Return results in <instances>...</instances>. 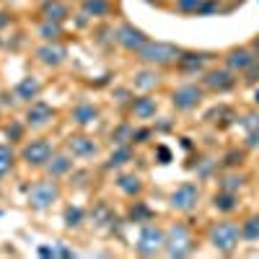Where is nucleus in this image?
I'll list each match as a JSON object with an SVG mask.
<instances>
[{"instance_id": "1", "label": "nucleus", "mask_w": 259, "mask_h": 259, "mask_svg": "<svg viewBox=\"0 0 259 259\" xmlns=\"http://www.w3.org/2000/svg\"><path fill=\"white\" fill-rule=\"evenodd\" d=\"M182 47L168 45V41H145V45L138 50V57L145 65H168L182 57Z\"/></svg>"}, {"instance_id": "2", "label": "nucleus", "mask_w": 259, "mask_h": 259, "mask_svg": "<svg viewBox=\"0 0 259 259\" xmlns=\"http://www.w3.org/2000/svg\"><path fill=\"white\" fill-rule=\"evenodd\" d=\"M210 244L223 251V254H231L236 246H239V239H241V228L236 226L233 221H223V223H215L207 233Z\"/></svg>"}, {"instance_id": "3", "label": "nucleus", "mask_w": 259, "mask_h": 259, "mask_svg": "<svg viewBox=\"0 0 259 259\" xmlns=\"http://www.w3.org/2000/svg\"><path fill=\"white\" fill-rule=\"evenodd\" d=\"M166 254L168 256H189L194 251V239L187 226L182 223H174L168 231H166V244H163Z\"/></svg>"}, {"instance_id": "4", "label": "nucleus", "mask_w": 259, "mask_h": 259, "mask_svg": "<svg viewBox=\"0 0 259 259\" xmlns=\"http://www.w3.org/2000/svg\"><path fill=\"white\" fill-rule=\"evenodd\" d=\"M166 244V231L153 226V223H148L140 228V236H138V244H135V251L140 256H156Z\"/></svg>"}, {"instance_id": "5", "label": "nucleus", "mask_w": 259, "mask_h": 259, "mask_svg": "<svg viewBox=\"0 0 259 259\" xmlns=\"http://www.w3.org/2000/svg\"><path fill=\"white\" fill-rule=\"evenodd\" d=\"M57 200H60V187H57V182H52V179L36 182V184L29 189V205H31L34 210H47V207H52Z\"/></svg>"}, {"instance_id": "6", "label": "nucleus", "mask_w": 259, "mask_h": 259, "mask_svg": "<svg viewBox=\"0 0 259 259\" xmlns=\"http://www.w3.org/2000/svg\"><path fill=\"white\" fill-rule=\"evenodd\" d=\"M197 202H200V187L192 182H184L182 187H177L168 197L171 210H177V212H192L197 207Z\"/></svg>"}, {"instance_id": "7", "label": "nucleus", "mask_w": 259, "mask_h": 259, "mask_svg": "<svg viewBox=\"0 0 259 259\" xmlns=\"http://www.w3.org/2000/svg\"><path fill=\"white\" fill-rule=\"evenodd\" d=\"M55 156V150L50 145V140H31L21 148V158L29 166H47V161Z\"/></svg>"}, {"instance_id": "8", "label": "nucleus", "mask_w": 259, "mask_h": 259, "mask_svg": "<svg viewBox=\"0 0 259 259\" xmlns=\"http://www.w3.org/2000/svg\"><path fill=\"white\" fill-rule=\"evenodd\" d=\"M202 89L200 85H194V83H187V85H179V89L171 94V104L177 106L179 112H189V109H194L200 101H202Z\"/></svg>"}, {"instance_id": "9", "label": "nucleus", "mask_w": 259, "mask_h": 259, "mask_svg": "<svg viewBox=\"0 0 259 259\" xmlns=\"http://www.w3.org/2000/svg\"><path fill=\"white\" fill-rule=\"evenodd\" d=\"M114 41H117V45H122L124 50H130V52H138L148 41V36L140 29H135L133 24H119L117 31H114Z\"/></svg>"}, {"instance_id": "10", "label": "nucleus", "mask_w": 259, "mask_h": 259, "mask_svg": "<svg viewBox=\"0 0 259 259\" xmlns=\"http://www.w3.org/2000/svg\"><path fill=\"white\" fill-rule=\"evenodd\" d=\"M55 119V109L47 101H31L26 109V124L29 127H47Z\"/></svg>"}, {"instance_id": "11", "label": "nucleus", "mask_w": 259, "mask_h": 259, "mask_svg": "<svg viewBox=\"0 0 259 259\" xmlns=\"http://www.w3.org/2000/svg\"><path fill=\"white\" fill-rule=\"evenodd\" d=\"M202 85H205V89H210V91H218V94L231 91L233 85H236L233 70H231V68H228V70H210V73L202 78Z\"/></svg>"}, {"instance_id": "12", "label": "nucleus", "mask_w": 259, "mask_h": 259, "mask_svg": "<svg viewBox=\"0 0 259 259\" xmlns=\"http://www.w3.org/2000/svg\"><path fill=\"white\" fill-rule=\"evenodd\" d=\"M68 150L73 153V158H94L99 153V143L94 138H85V135H75L68 140Z\"/></svg>"}, {"instance_id": "13", "label": "nucleus", "mask_w": 259, "mask_h": 259, "mask_svg": "<svg viewBox=\"0 0 259 259\" xmlns=\"http://www.w3.org/2000/svg\"><path fill=\"white\" fill-rule=\"evenodd\" d=\"M39 91H41V83H39V78L26 75V78H21V80L16 83L13 96H16L18 101H29V104H31V101H36Z\"/></svg>"}, {"instance_id": "14", "label": "nucleus", "mask_w": 259, "mask_h": 259, "mask_svg": "<svg viewBox=\"0 0 259 259\" xmlns=\"http://www.w3.org/2000/svg\"><path fill=\"white\" fill-rule=\"evenodd\" d=\"M65 47H60V45H55V41H47V45H41L39 50H36V57L45 62V65H50V68H57V65H62L65 62Z\"/></svg>"}, {"instance_id": "15", "label": "nucleus", "mask_w": 259, "mask_h": 259, "mask_svg": "<svg viewBox=\"0 0 259 259\" xmlns=\"http://www.w3.org/2000/svg\"><path fill=\"white\" fill-rule=\"evenodd\" d=\"M130 112H133L135 119H153L156 112H158V104L150 96H138V99H133V104H130Z\"/></svg>"}, {"instance_id": "16", "label": "nucleus", "mask_w": 259, "mask_h": 259, "mask_svg": "<svg viewBox=\"0 0 259 259\" xmlns=\"http://www.w3.org/2000/svg\"><path fill=\"white\" fill-rule=\"evenodd\" d=\"M47 174H50V179H60V177H65V174H70L73 171V156H68V153H55L50 161H47Z\"/></svg>"}, {"instance_id": "17", "label": "nucleus", "mask_w": 259, "mask_h": 259, "mask_svg": "<svg viewBox=\"0 0 259 259\" xmlns=\"http://www.w3.org/2000/svg\"><path fill=\"white\" fill-rule=\"evenodd\" d=\"M254 60H256V57H254V55H251V52H249L246 47H239V50H231V52H228V57H226V62H228V68H231L233 73H239V70L244 73V70L249 68V65H251Z\"/></svg>"}, {"instance_id": "18", "label": "nucleus", "mask_w": 259, "mask_h": 259, "mask_svg": "<svg viewBox=\"0 0 259 259\" xmlns=\"http://www.w3.org/2000/svg\"><path fill=\"white\" fill-rule=\"evenodd\" d=\"M99 119V109L94 104H89V101H83V104H78L75 109H73V122H78L80 127H89V124H94Z\"/></svg>"}, {"instance_id": "19", "label": "nucleus", "mask_w": 259, "mask_h": 259, "mask_svg": "<svg viewBox=\"0 0 259 259\" xmlns=\"http://www.w3.org/2000/svg\"><path fill=\"white\" fill-rule=\"evenodd\" d=\"M117 187H119V192L127 194V197H138V194L143 192V182H140V177H135V174H122V177L117 179Z\"/></svg>"}, {"instance_id": "20", "label": "nucleus", "mask_w": 259, "mask_h": 259, "mask_svg": "<svg viewBox=\"0 0 259 259\" xmlns=\"http://www.w3.org/2000/svg\"><path fill=\"white\" fill-rule=\"evenodd\" d=\"M130 161H133V148H130V145H117L112 150L109 161H106V168H119V166H124Z\"/></svg>"}, {"instance_id": "21", "label": "nucleus", "mask_w": 259, "mask_h": 259, "mask_svg": "<svg viewBox=\"0 0 259 259\" xmlns=\"http://www.w3.org/2000/svg\"><path fill=\"white\" fill-rule=\"evenodd\" d=\"M212 207L221 210V212H233L236 207H239V202H236V194H233V192H223V189H221V192L212 197Z\"/></svg>"}, {"instance_id": "22", "label": "nucleus", "mask_w": 259, "mask_h": 259, "mask_svg": "<svg viewBox=\"0 0 259 259\" xmlns=\"http://www.w3.org/2000/svg\"><path fill=\"white\" fill-rule=\"evenodd\" d=\"M158 83H161V75L156 70H140L135 75V89H140V91H150V89H156Z\"/></svg>"}, {"instance_id": "23", "label": "nucleus", "mask_w": 259, "mask_h": 259, "mask_svg": "<svg viewBox=\"0 0 259 259\" xmlns=\"http://www.w3.org/2000/svg\"><path fill=\"white\" fill-rule=\"evenodd\" d=\"M205 60H207V55H197V52H182L179 65H182V70L192 73V70H200L202 65H205Z\"/></svg>"}, {"instance_id": "24", "label": "nucleus", "mask_w": 259, "mask_h": 259, "mask_svg": "<svg viewBox=\"0 0 259 259\" xmlns=\"http://www.w3.org/2000/svg\"><path fill=\"white\" fill-rule=\"evenodd\" d=\"M41 13H45L47 21H62L65 16H68V8H65L60 0H47V3L41 6Z\"/></svg>"}, {"instance_id": "25", "label": "nucleus", "mask_w": 259, "mask_h": 259, "mask_svg": "<svg viewBox=\"0 0 259 259\" xmlns=\"http://www.w3.org/2000/svg\"><path fill=\"white\" fill-rule=\"evenodd\" d=\"M112 140H114V145H130V143H135V127L133 124H119L114 133H112Z\"/></svg>"}, {"instance_id": "26", "label": "nucleus", "mask_w": 259, "mask_h": 259, "mask_svg": "<svg viewBox=\"0 0 259 259\" xmlns=\"http://www.w3.org/2000/svg\"><path fill=\"white\" fill-rule=\"evenodd\" d=\"M62 34V26H60V21H45V24L39 26V36L45 39V41H57Z\"/></svg>"}, {"instance_id": "27", "label": "nucleus", "mask_w": 259, "mask_h": 259, "mask_svg": "<svg viewBox=\"0 0 259 259\" xmlns=\"http://www.w3.org/2000/svg\"><path fill=\"white\" fill-rule=\"evenodd\" d=\"M16 163V153L11 145H0V177H6Z\"/></svg>"}, {"instance_id": "28", "label": "nucleus", "mask_w": 259, "mask_h": 259, "mask_svg": "<svg viewBox=\"0 0 259 259\" xmlns=\"http://www.w3.org/2000/svg\"><path fill=\"white\" fill-rule=\"evenodd\" d=\"M83 11H85V16H106L109 13V3L106 0H85Z\"/></svg>"}, {"instance_id": "29", "label": "nucleus", "mask_w": 259, "mask_h": 259, "mask_svg": "<svg viewBox=\"0 0 259 259\" xmlns=\"http://www.w3.org/2000/svg\"><path fill=\"white\" fill-rule=\"evenodd\" d=\"M83 210L80 207H65V212H62V218H65V226H68V228H78L80 223H83Z\"/></svg>"}, {"instance_id": "30", "label": "nucleus", "mask_w": 259, "mask_h": 259, "mask_svg": "<svg viewBox=\"0 0 259 259\" xmlns=\"http://www.w3.org/2000/svg\"><path fill=\"white\" fill-rule=\"evenodd\" d=\"M241 239L246 241H259V218H249L241 226Z\"/></svg>"}, {"instance_id": "31", "label": "nucleus", "mask_w": 259, "mask_h": 259, "mask_svg": "<svg viewBox=\"0 0 259 259\" xmlns=\"http://www.w3.org/2000/svg\"><path fill=\"white\" fill-rule=\"evenodd\" d=\"M150 207L145 205V202H135L133 205V210H130V218H133L135 223H143V221H150Z\"/></svg>"}, {"instance_id": "32", "label": "nucleus", "mask_w": 259, "mask_h": 259, "mask_svg": "<svg viewBox=\"0 0 259 259\" xmlns=\"http://www.w3.org/2000/svg\"><path fill=\"white\" fill-rule=\"evenodd\" d=\"M241 184H244V177H239V174H228V177L221 179V189L223 192H233V194L241 189Z\"/></svg>"}, {"instance_id": "33", "label": "nucleus", "mask_w": 259, "mask_h": 259, "mask_svg": "<svg viewBox=\"0 0 259 259\" xmlns=\"http://www.w3.org/2000/svg\"><path fill=\"white\" fill-rule=\"evenodd\" d=\"M200 3H202V0H177L179 11H184V13H197Z\"/></svg>"}, {"instance_id": "34", "label": "nucleus", "mask_w": 259, "mask_h": 259, "mask_svg": "<svg viewBox=\"0 0 259 259\" xmlns=\"http://www.w3.org/2000/svg\"><path fill=\"white\" fill-rule=\"evenodd\" d=\"M244 75H246V78H244L246 83H256V80H259V60H254V62L249 65V68L244 70Z\"/></svg>"}, {"instance_id": "35", "label": "nucleus", "mask_w": 259, "mask_h": 259, "mask_svg": "<svg viewBox=\"0 0 259 259\" xmlns=\"http://www.w3.org/2000/svg\"><path fill=\"white\" fill-rule=\"evenodd\" d=\"M246 148H259V127L246 130Z\"/></svg>"}, {"instance_id": "36", "label": "nucleus", "mask_w": 259, "mask_h": 259, "mask_svg": "<svg viewBox=\"0 0 259 259\" xmlns=\"http://www.w3.org/2000/svg\"><path fill=\"white\" fill-rule=\"evenodd\" d=\"M6 133H8V138H11V140H18L21 135H24V127H21L18 122H13V124H8V127H6Z\"/></svg>"}, {"instance_id": "37", "label": "nucleus", "mask_w": 259, "mask_h": 259, "mask_svg": "<svg viewBox=\"0 0 259 259\" xmlns=\"http://www.w3.org/2000/svg\"><path fill=\"white\" fill-rule=\"evenodd\" d=\"M171 161V150L166 145H158V163H168Z\"/></svg>"}, {"instance_id": "38", "label": "nucleus", "mask_w": 259, "mask_h": 259, "mask_svg": "<svg viewBox=\"0 0 259 259\" xmlns=\"http://www.w3.org/2000/svg\"><path fill=\"white\" fill-rule=\"evenodd\" d=\"M150 138V130H135V143H145Z\"/></svg>"}, {"instance_id": "39", "label": "nucleus", "mask_w": 259, "mask_h": 259, "mask_svg": "<svg viewBox=\"0 0 259 259\" xmlns=\"http://www.w3.org/2000/svg\"><path fill=\"white\" fill-rule=\"evenodd\" d=\"M239 161H241V153H228V161H226V163H228V166H236Z\"/></svg>"}, {"instance_id": "40", "label": "nucleus", "mask_w": 259, "mask_h": 259, "mask_svg": "<svg viewBox=\"0 0 259 259\" xmlns=\"http://www.w3.org/2000/svg\"><path fill=\"white\" fill-rule=\"evenodd\" d=\"M8 21H11V18H8L6 13H0V26H6V24H8Z\"/></svg>"}, {"instance_id": "41", "label": "nucleus", "mask_w": 259, "mask_h": 259, "mask_svg": "<svg viewBox=\"0 0 259 259\" xmlns=\"http://www.w3.org/2000/svg\"><path fill=\"white\" fill-rule=\"evenodd\" d=\"M254 52H256V55H259V36H256V39H254Z\"/></svg>"}, {"instance_id": "42", "label": "nucleus", "mask_w": 259, "mask_h": 259, "mask_svg": "<svg viewBox=\"0 0 259 259\" xmlns=\"http://www.w3.org/2000/svg\"><path fill=\"white\" fill-rule=\"evenodd\" d=\"M148 3H161V0H148Z\"/></svg>"}, {"instance_id": "43", "label": "nucleus", "mask_w": 259, "mask_h": 259, "mask_svg": "<svg viewBox=\"0 0 259 259\" xmlns=\"http://www.w3.org/2000/svg\"><path fill=\"white\" fill-rule=\"evenodd\" d=\"M254 99H256V104H259V91H256V96H254Z\"/></svg>"}, {"instance_id": "44", "label": "nucleus", "mask_w": 259, "mask_h": 259, "mask_svg": "<svg viewBox=\"0 0 259 259\" xmlns=\"http://www.w3.org/2000/svg\"><path fill=\"white\" fill-rule=\"evenodd\" d=\"M41 3H47V0H41Z\"/></svg>"}]
</instances>
